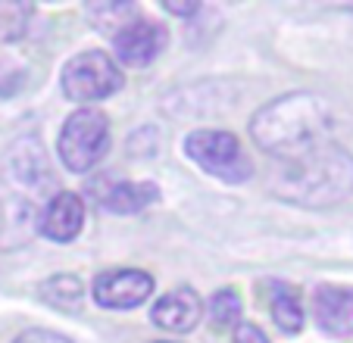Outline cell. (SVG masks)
<instances>
[{"label":"cell","mask_w":353,"mask_h":343,"mask_svg":"<svg viewBox=\"0 0 353 343\" xmlns=\"http://www.w3.org/2000/svg\"><path fill=\"white\" fill-rule=\"evenodd\" d=\"M272 191L288 203L332 206L353 194V156L344 147L322 141L294 159H281Z\"/></svg>","instance_id":"cell-1"},{"label":"cell","mask_w":353,"mask_h":343,"mask_svg":"<svg viewBox=\"0 0 353 343\" xmlns=\"http://www.w3.org/2000/svg\"><path fill=\"white\" fill-rule=\"evenodd\" d=\"M332 132V110L316 94H288L250 119V134L266 153L279 159H294L313 150Z\"/></svg>","instance_id":"cell-2"},{"label":"cell","mask_w":353,"mask_h":343,"mask_svg":"<svg viewBox=\"0 0 353 343\" xmlns=\"http://www.w3.org/2000/svg\"><path fill=\"white\" fill-rule=\"evenodd\" d=\"M185 153L200 169L228 185H244L254 175V163L244 153L241 141L232 132H216V128H200L185 138Z\"/></svg>","instance_id":"cell-3"},{"label":"cell","mask_w":353,"mask_h":343,"mask_svg":"<svg viewBox=\"0 0 353 343\" xmlns=\"http://www.w3.org/2000/svg\"><path fill=\"white\" fill-rule=\"evenodd\" d=\"M60 159L69 172H91L110 150V122L100 110H79L66 119L57 141Z\"/></svg>","instance_id":"cell-4"},{"label":"cell","mask_w":353,"mask_h":343,"mask_svg":"<svg viewBox=\"0 0 353 343\" xmlns=\"http://www.w3.org/2000/svg\"><path fill=\"white\" fill-rule=\"evenodd\" d=\"M125 85L119 66L113 63V56H107L103 50H85L79 56L66 63L63 69V94L75 103H94L103 100L110 94H116Z\"/></svg>","instance_id":"cell-5"},{"label":"cell","mask_w":353,"mask_h":343,"mask_svg":"<svg viewBox=\"0 0 353 343\" xmlns=\"http://www.w3.org/2000/svg\"><path fill=\"white\" fill-rule=\"evenodd\" d=\"M154 293V278L141 269H110L94 278V300L103 309H134Z\"/></svg>","instance_id":"cell-6"},{"label":"cell","mask_w":353,"mask_h":343,"mask_svg":"<svg viewBox=\"0 0 353 343\" xmlns=\"http://www.w3.org/2000/svg\"><path fill=\"white\" fill-rule=\"evenodd\" d=\"M166 28L160 22H147V19H134L128 28H122L113 38L116 56L125 66H147L160 56V50L166 47Z\"/></svg>","instance_id":"cell-7"},{"label":"cell","mask_w":353,"mask_h":343,"mask_svg":"<svg viewBox=\"0 0 353 343\" xmlns=\"http://www.w3.org/2000/svg\"><path fill=\"white\" fill-rule=\"evenodd\" d=\"M97 194V206L116 212V216H132L160 200V187L150 181H119V178H103L94 185Z\"/></svg>","instance_id":"cell-8"},{"label":"cell","mask_w":353,"mask_h":343,"mask_svg":"<svg viewBox=\"0 0 353 343\" xmlns=\"http://www.w3.org/2000/svg\"><path fill=\"white\" fill-rule=\"evenodd\" d=\"M313 315L325 334L347 337L353 334V287L325 284L313 297Z\"/></svg>","instance_id":"cell-9"},{"label":"cell","mask_w":353,"mask_h":343,"mask_svg":"<svg viewBox=\"0 0 353 343\" xmlns=\"http://www.w3.org/2000/svg\"><path fill=\"white\" fill-rule=\"evenodd\" d=\"M38 225H41V234H44V238L57 240V244H69V240L79 238L81 225H85V203H81V197H75V194H69V191L57 194V197L44 206Z\"/></svg>","instance_id":"cell-10"},{"label":"cell","mask_w":353,"mask_h":343,"mask_svg":"<svg viewBox=\"0 0 353 343\" xmlns=\"http://www.w3.org/2000/svg\"><path fill=\"white\" fill-rule=\"evenodd\" d=\"M200 315H203V303H200V297L191 287H179V291L166 293V297H160L154 303V309H150L154 324H160V328H166V331H175V334L194 331Z\"/></svg>","instance_id":"cell-11"},{"label":"cell","mask_w":353,"mask_h":343,"mask_svg":"<svg viewBox=\"0 0 353 343\" xmlns=\"http://www.w3.org/2000/svg\"><path fill=\"white\" fill-rule=\"evenodd\" d=\"M269 309H272V318L281 331L288 334H297L303 328V306H300V291L294 284L275 281L272 284V300H269Z\"/></svg>","instance_id":"cell-12"},{"label":"cell","mask_w":353,"mask_h":343,"mask_svg":"<svg viewBox=\"0 0 353 343\" xmlns=\"http://www.w3.org/2000/svg\"><path fill=\"white\" fill-rule=\"evenodd\" d=\"M88 19L94 22V28L107 34H119L122 28H128L134 19H138V10L132 3H91L88 7Z\"/></svg>","instance_id":"cell-13"},{"label":"cell","mask_w":353,"mask_h":343,"mask_svg":"<svg viewBox=\"0 0 353 343\" xmlns=\"http://www.w3.org/2000/svg\"><path fill=\"white\" fill-rule=\"evenodd\" d=\"M81 281L75 275H54L50 281L41 284V297L44 303L57 306V309H79L81 303Z\"/></svg>","instance_id":"cell-14"},{"label":"cell","mask_w":353,"mask_h":343,"mask_svg":"<svg viewBox=\"0 0 353 343\" xmlns=\"http://www.w3.org/2000/svg\"><path fill=\"white\" fill-rule=\"evenodd\" d=\"M34 7L19 0H0V41H19L28 32Z\"/></svg>","instance_id":"cell-15"},{"label":"cell","mask_w":353,"mask_h":343,"mask_svg":"<svg viewBox=\"0 0 353 343\" xmlns=\"http://www.w3.org/2000/svg\"><path fill=\"white\" fill-rule=\"evenodd\" d=\"M210 315H213L216 324H241V297L234 287H225V291H216V297L210 300Z\"/></svg>","instance_id":"cell-16"},{"label":"cell","mask_w":353,"mask_h":343,"mask_svg":"<svg viewBox=\"0 0 353 343\" xmlns=\"http://www.w3.org/2000/svg\"><path fill=\"white\" fill-rule=\"evenodd\" d=\"M13 343H72L69 337L63 334H54V331H41V328H32L26 334H19Z\"/></svg>","instance_id":"cell-17"},{"label":"cell","mask_w":353,"mask_h":343,"mask_svg":"<svg viewBox=\"0 0 353 343\" xmlns=\"http://www.w3.org/2000/svg\"><path fill=\"white\" fill-rule=\"evenodd\" d=\"M234 343H269V337L263 334L256 324H247L241 322L238 328H234Z\"/></svg>","instance_id":"cell-18"},{"label":"cell","mask_w":353,"mask_h":343,"mask_svg":"<svg viewBox=\"0 0 353 343\" xmlns=\"http://www.w3.org/2000/svg\"><path fill=\"white\" fill-rule=\"evenodd\" d=\"M166 10L175 13V16H191V13L200 10V3H166Z\"/></svg>","instance_id":"cell-19"},{"label":"cell","mask_w":353,"mask_h":343,"mask_svg":"<svg viewBox=\"0 0 353 343\" xmlns=\"http://www.w3.org/2000/svg\"><path fill=\"white\" fill-rule=\"evenodd\" d=\"M160 343H166V340H160Z\"/></svg>","instance_id":"cell-20"}]
</instances>
